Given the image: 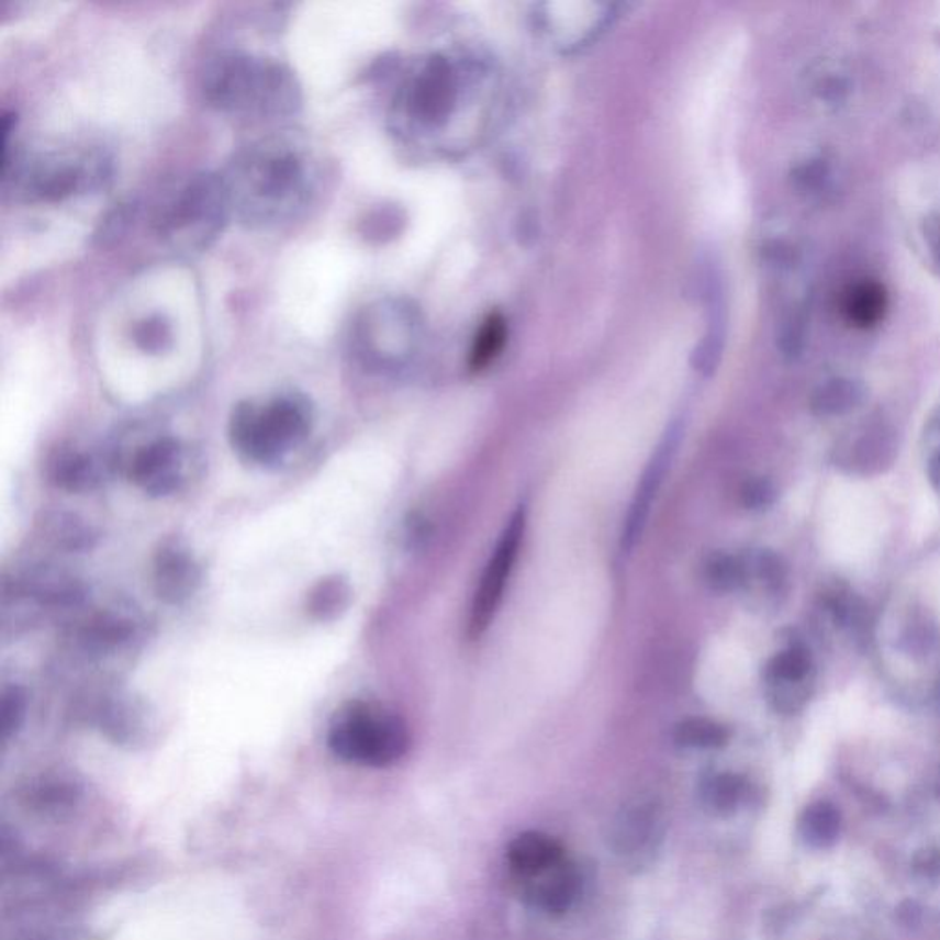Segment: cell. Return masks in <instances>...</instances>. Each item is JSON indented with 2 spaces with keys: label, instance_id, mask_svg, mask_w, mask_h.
<instances>
[{
  "label": "cell",
  "instance_id": "cell-9",
  "mask_svg": "<svg viewBox=\"0 0 940 940\" xmlns=\"http://www.w3.org/2000/svg\"><path fill=\"white\" fill-rule=\"evenodd\" d=\"M682 432L672 426L656 447V452L650 456L649 463L645 467L644 474L639 478L638 488L634 493L633 502L628 507L627 518L623 524L622 549L623 553H633L636 544L644 535L645 526L649 521L650 510L654 504L656 496L660 493L661 483L665 480L667 472L671 469L672 459L680 445Z\"/></svg>",
  "mask_w": 940,
  "mask_h": 940
},
{
  "label": "cell",
  "instance_id": "cell-22",
  "mask_svg": "<svg viewBox=\"0 0 940 940\" xmlns=\"http://www.w3.org/2000/svg\"><path fill=\"white\" fill-rule=\"evenodd\" d=\"M746 568H748V581H750L751 575L757 577L768 590H777L786 579V568H784L783 560L768 549L759 551L751 564L746 562Z\"/></svg>",
  "mask_w": 940,
  "mask_h": 940
},
{
  "label": "cell",
  "instance_id": "cell-14",
  "mask_svg": "<svg viewBox=\"0 0 940 940\" xmlns=\"http://www.w3.org/2000/svg\"><path fill=\"white\" fill-rule=\"evenodd\" d=\"M507 858L516 873L529 879H535L538 874L557 865L560 860H564L562 847L553 838L533 830L516 836L510 846Z\"/></svg>",
  "mask_w": 940,
  "mask_h": 940
},
{
  "label": "cell",
  "instance_id": "cell-8",
  "mask_svg": "<svg viewBox=\"0 0 940 940\" xmlns=\"http://www.w3.org/2000/svg\"><path fill=\"white\" fill-rule=\"evenodd\" d=\"M526 522V510L518 507L507 522L493 557L489 559L470 606L469 634L472 638H480L488 630L504 601L505 586L510 582L511 571L515 568L516 557L524 540Z\"/></svg>",
  "mask_w": 940,
  "mask_h": 940
},
{
  "label": "cell",
  "instance_id": "cell-25",
  "mask_svg": "<svg viewBox=\"0 0 940 940\" xmlns=\"http://www.w3.org/2000/svg\"><path fill=\"white\" fill-rule=\"evenodd\" d=\"M777 494V488L772 480L762 477L750 478L740 489V502L746 510L764 511L775 504Z\"/></svg>",
  "mask_w": 940,
  "mask_h": 940
},
{
  "label": "cell",
  "instance_id": "cell-18",
  "mask_svg": "<svg viewBox=\"0 0 940 940\" xmlns=\"http://www.w3.org/2000/svg\"><path fill=\"white\" fill-rule=\"evenodd\" d=\"M674 740L691 750H717L729 742V729L709 718H685L674 728Z\"/></svg>",
  "mask_w": 940,
  "mask_h": 940
},
{
  "label": "cell",
  "instance_id": "cell-23",
  "mask_svg": "<svg viewBox=\"0 0 940 940\" xmlns=\"http://www.w3.org/2000/svg\"><path fill=\"white\" fill-rule=\"evenodd\" d=\"M26 713V696L19 687H8L2 693V705H0V729L2 737L10 739L19 726L23 724Z\"/></svg>",
  "mask_w": 940,
  "mask_h": 940
},
{
  "label": "cell",
  "instance_id": "cell-26",
  "mask_svg": "<svg viewBox=\"0 0 940 940\" xmlns=\"http://www.w3.org/2000/svg\"><path fill=\"white\" fill-rule=\"evenodd\" d=\"M770 685H773L772 702L777 712H797L808 698L805 682L770 683Z\"/></svg>",
  "mask_w": 940,
  "mask_h": 940
},
{
  "label": "cell",
  "instance_id": "cell-6",
  "mask_svg": "<svg viewBox=\"0 0 940 940\" xmlns=\"http://www.w3.org/2000/svg\"><path fill=\"white\" fill-rule=\"evenodd\" d=\"M2 174L4 186L13 182L15 193L26 201L56 202L98 184L105 163L90 155H59L10 163L2 166Z\"/></svg>",
  "mask_w": 940,
  "mask_h": 940
},
{
  "label": "cell",
  "instance_id": "cell-4",
  "mask_svg": "<svg viewBox=\"0 0 940 940\" xmlns=\"http://www.w3.org/2000/svg\"><path fill=\"white\" fill-rule=\"evenodd\" d=\"M232 213L223 177L193 175L164 199L153 215V226L174 247L204 248L223 232Z\"/></svg>",
  "mask_w": 940,
  "mask_h": 940
},
{
  "label": "cell",
  "instance_id": "cell-1",
  "mask_svg": "<svg viewBox=\"0 0 940 940\" xmlns=\"http://www.w3.org/2000/svg\"><path fill=\"white\" fill-rule=\"evenodd\" d=\"M223 180L232 212L253 226L289 221L311 193L307 160L283 141L259 142L239 153Z\"/></svg>",
  "mask_w": 940,
  "mask_h": 940
},
{
  "label": "cell",
  "instance_id": "cell-17",
  "mask_svg": "<svg viewBox=\"0 0 940 940\" xmlns=\"http://www.w3.org/2000/svg\"><path fill=\"white\" fill-rule=\"evenodd\" d=\"M51 474L57 488L67 489L72 493L89 491L100 480V472L94 461L79 452L61 454L52 463Z\"/></svg>",
  "mask_w": 940,
  "mask_h": 940
},
{
  "label": "cell",
  "instance_id": "cell-24",
  "mask_svg": "<svg viewBox=\"0 0 940 940\" xmlns=\"http://www.w3.org/2000/svg\"><path fill=\"white\" fill-rule=\"evenodd\" d=\"M135 340L144 351H164L171 340V329L163 316H152L136 325Z\"/></svg>",
  "mask_w": 940,
  "mask_h": 940
},
{
  "label": "cell",
  "instance_id": "cell-12",
  "mask_svg": "<svg viewBox=\"0 0 940 940\" xmlns=\"http://www.w3.org/2000/svg\"><path fill=\"white\" fill-rule=\"evenodd\" d=\"M201 584V570L186 549L166 544L155 557V590L168 603H182L195 594Z\"/></svg>",
  "mask_w": 940,
  "mask_h": 940
},
{
  "label": "cell",
  "instance_id": "cell-3",
  "mask_svg": "<svg viewBox=\"0 0 940 940\" xmlns=\"http://www.w3.org/2000/svg\"><path fill=\"white\" fill-rule=\"evenodd\" d=\"M313 409L302 395H280L269 403L243 401L230 415V441L243 459L258 465L280 461L309 436Z\"/></svg>",
  "mask_w": 940,
  "mask_h": 940
},
{
  "label": "cell",
  "instance_id": "cell-13",
  "mask_svg": "<svg viewBox=\"0 0 940 940\" xmlns=\"http://www.w3.org/2000/svg\"><path fill=\"white\" fill-rule=\"evenodd\" d=\"M531 898L544 911L560 915L568 911L581 891V874L575 865L560 860L557 865L535 876Z\"/></svg>",
  "mask_w": 940,
  "mask_h": 940
},
{
  "label": "cell",
  "instance_id": "cell-2",
  "mask_svg": "<svg viewBox=\"0 0 940 940\" xmlns=\"http://www.w3.org/2000/svg\"><path fill=\"white\" fill-rule=\"evenodd\" d=\"M202 92L213 109L237 116H289L302 105V89L291 68L245 52L213 59Z\"/></svg>",
  "mask_w": 940,
  "mask_h": 940
},
{
  "label": "cell",
  "instance_id": "cell-15",
  "mask_svg": "<svg viewBox=\"0 0 940 940\" xmlns=\"http://www.w3.org/2000/svg\"><path fill=\"white\" fill-rule=\"evenodd\" d=\"M351 600V588L342 577H327L311 590L307 597V612L318 622H333L346 612Z\"/></svg>",
  "mask_w": 940,
  "mask_h": 940
},
{
  "label": "cell",
  "instance_id": "cell-28",
  "mask_svg": "<svg viewBox=\"0 0 940 940\" xmlns=\"http://www.w3.org/2000/svg\"><path fill=\"white\" fill-rule=\"evenodd\" d=\"M928 474L929 482H931V485H933V488L937 489V491H939L940 493V454L939 456H935V458L931 459V463H929Z\"/></svg>",
  "mask_w": 940,
  "mask_h": 940
},
{
  "label": "cell",
  "instance_id": "cell-10",
  "mask_svg": "<svg viewBox=\"0 0 940 940\" xmlns=\"http://www.w3.org/2000/svg\"><path fill=\"white\" fill-rule=\"evenodd\" d=\"M184 448L174 437H160L131 459L130 477L153 496H166L184 482Z\"/></svg>",
  "mask_w": 940,
  "mask_h": 940
},
{
  "label": "cell",
  "instance_id": "cell-11",
  "mask_svg": "<svg viewBox=\"0 0 940 940\" xmlns=\"http://www.w3.org/2000/svg\"><path fill=\"white\" fill-rule=\"evenodd\" d=\"M663 835V816L652 801H638L616 817L612 847L622 857H638L656 847Z\"/></svg>",
  "mask_w": 940,
  "mask_h": 940
},
{
  "label": "cell",
  "instance_id": "cell-16",
  "mask_svg": "<svg viewBox=\"0 0 940 940\" xmlns=\"http://www.w3.org/2000/svg\"><path fill=\"white\" fill-rule=\"evenodd\" d=\"M702 577L707 586L717 594H728L748 584L746 562L734 555L715 551L704 560Z\"/></svg>",
  "mask_w": 940,
  "mask_h": 940
},
{
  "label": "cell",
  "instance_id": "cell-5",
  "mask_svg": "<svg viewBox=\"0 0 940 940\" xmlns=\"http://www.w3.org/2000/svg\"><path fill=\"white\" fill-rule=\"evenodd\" d=\"M327 745L342 761L382 768L409 751L410 735L395 713L368 702H349L331 718Z\"/></svg>",
  "mask_w": 940,
  "mask_h": 940
},
{
  "label": "cell",
  "instance_id": "cell-21",
  "mask_svg": "<svg viewBox=\"0 0 940 940\" xmlns=\"http://www.w3.org/2000/svg\"><path fill=\"white\" fill-rule=\"evenodd\" d=\"M504 320L500 316H491L483 325L482 331L478 333L477 342L472 347V357H470L472 368L482 370L483 366H488L499 355L500 349L504 346Z\"/></svg>",
  "mask_w": 940,
  "mask_h": 940
},
{
  "label": "cell",
  "instance_id": "cell-19",
  "mask_svg": "<svg viewBox=\"0 0 940 940\" xmlns=\"http://www.w3.org/2000/svg\"><path fill=\"white\" fill-rule=\"evenodd\" d=\"M745 779L734 773H718L702 784V801L713 814H731L745 797Z\"/></svg>",
  "mask_w": 940,
  "mask_h": 940
},
{
  "label": "cell",
  "instance_id": "cell-20",
  "mask_svg": "<svg viewBox=\"0 0 940 940\" xmlns=\"http://www.w3.org/2000/svg\"><path fill=\"white\" fill-rule=\"evenodd\" d=\"M810 672V656L801 647L779 652L766 665L764 678L768 683L805 682Z\"/></svg>",
  "mask_w": 940,
  "mask_h": 940
},
{
  "label": "cell",
  "instance_id": "cell-7",
  "mask_svg": "<svg viewBox=\"0 0 940 940\" xmlns=\"http://www.w3.org/2000/svg\"><path fill=\"white\" fill-rule=\"evenodd\" d=\"M415 316L401 302H379L355 320L351 346L360 362L371 368L395 365L414 346Z\"/></svg>",
  "mask_w": 940,
  "mask_h": 940
},
{
  "label": "cell",
  "instance_id": "cell-27",
  "mask_svg": "<svg viewBox=\"0 0 940 940\" xmlns=\"http://www.w3.org/2000/svg\"><path fill=\"white\" fill-rule=\"evenodd\" d=\"M851 404V393L847 392V390H835V392L822 395L817 401L816 409L819 414H838V412L849 409Z\"/></svg>",
  "mask_w": 940,
  "mask_h": 940
}]
</instances>
